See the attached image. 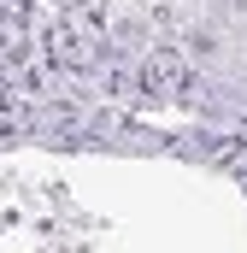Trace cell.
<instances>
[{"label": "cell", "instance_id": "1", "mask_svg": "<svg viewBox=\"0 0 247 253\" xmlns=\"http://www.w3.org/2000/svg\"><path fill=\"white\" fill-rule=\"evenodd\" d=\"M188 47H194V53H212V47H218V36H212V30H194V36H188Z\"/></svg>", "mask_w": 247, "mask_h": 253}]
</instances>
